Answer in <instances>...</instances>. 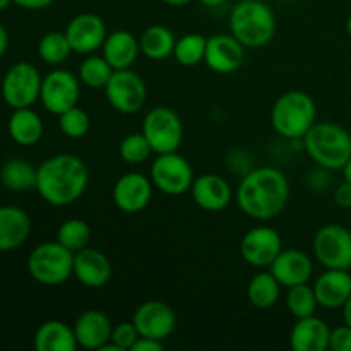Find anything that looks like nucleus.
<instances>
[{
	"instance_id": "f257e3e1",
	"label": "nucleus",
	"mask_w": 351,
	"mask_h": 351,
	"mask_svg": "<svg viewBox=\"0 0 351 351\" xmlns=\"http://www.w3.org/2000/svg\"><path fill=\"white\" fill-rule=\"evenodd\" d=\"M290 199L287 175L273 167L247 171L237 189L235 201L240 211L257 221H269L285 211Z\"/></svg>"
},
{
	"instance_id": "f03ea898",
	"label": "nucleus",
	"mask_w": 351,
	"mask_h": 351,
	"mask_svg": "<svg viewBox=\"0 0 351 351\" xmlns=\"http://www.w3.org/2000/svg\"><path fill=\"white\" fill-rule=\"evenodd\" d=\"M88 184V167L75 154H55L38 167L36 192L53 208H65L77 202L84 195Z\"/></svg>"
},
{
	"instance_id": "7ed1b4c3",
	"label": "nucleus",
	"mask_w": 351,
	"mask_h": 351,
	"mask_svg": "<svg viewBox=\"0 0 351 351\" xmlns=\"http://www.w3.org/2000/svg\"><path fill=\"white\" fill-rule=\"evenodd\" d=\"M302 141L308 158L328 171L343 170L351 158V134L338 123L315 122Z\"/></svg>"
},
{
	"instance_id": "20e7f679",
	"label": "nucleus",
	"mask_w": 351,
	"mask_h": 351,
	"mask_svg": "<svg viewBox=\"0 0 351 351\" xmlns=\"http://www.w3.org/2000/svg\"><path fill=\"white\" fill-rule=\"evenodd\" d=\"M230 31L245 48H261L276 34V16L263 0H240L230 14Z\"/></svg>"
},
{
	"instance_id": "39448f33",
	"label": "nucleus",
	"mask_w": 351,
	"mask_h": 351,
	"mask_svg": "<svg viewBox=\"0 0 351 351\" xmlns=\"http://www.w3.org/2000/svg\"><path fill=\"white\" fill-rule=\"evenodd\" d=\"M317 106L305 91H287L276 99L271 110V125L285 139H304L311 127L317 122Z\"/></svg>"
},
{
	"instance_id": "423d86ee",
	"label": "nucleus",
	"mask_w": 351,
	"mask_h": 351,
	"mask_svg": "<svg viewBox=\"0 0 351 351\" xmlns=\"http://www.w3.org/2000/svg\"><path fill=\"white\" fill-rule=\"evenodd\" d=\"M27 273L43 287H60L74 276V252L60 242H43L31 250Z\"/></svg>"
},
{
	"instance_id": "0eeeda50",
	"label": "nucleus",
	"mask_w": 351,
	"mask_h": 351,
	"mask_svg": "<svg viewBox=\"0 0 351 351\" xmlns=\"http://www.w3.org/2000/svg\"><path fill=\"white\" fill-rule=\"evenodd\" d=\"M154 154L178 151L184 141V123L178 113L168 106H154L143 120V130Z\"/></svg>"
},
{
	"instance_id": "6e6552de",
	"label": "nucleus",
	"mask_w": 351,
	"mask_h": 351,
	"mask_svg": "<svg viewBox=\"0 0 351 351\" xmlns=\"http://www.w3.org/2000/svg\"><path fill=\"white\" fill-rule=\"evenodd\" d=\"M149 178L154 189L165 195H184L191 192L194 184V168L178 151L156 154L151 163Z\"/></svg>"
},
{
	"instance_id": "1a4fd4ad",
	"label": "nucleus",
	"mask_w": 351,
	"mask_h": 351,
	"mask_svg": "<svg viewBox=\"0 0 351 351\" xmlns=\"http://www.w3.org/2000/svg\"><path fill=\"white\" fill-rule=\"evenodd\" d=\"M312 252L326 269H350L351 232L338 223H329L315 232Z\"/></svg>"
},
{
	"instance_id": "9d476101",
	"label": "nucleus",
	"mask_w": 351,
	"mask_h": 351,
	"mask_svg": "<svg viewBox=\"0 0 351 351\" xmlns=\"http://www.w3.org/2000/svg\"><path fill=\"white\" fill-rule=\"evenodd\" d=\"M40 71L29 62H17L9 71L2 81L3 101L12 110L31 108L40 99L41 93Z\"/></svg>"
},
{
	"instance_id": "9b49d317",
	"label": "nucleus",
	"mask_w": 351,
	"mask_h": 351,
	"mask_svg": "<svg viewBox=\"0 0 351 351\" xmlns=\"http://www.w3.org/2000/svg\"><path fill=\"white\" fill-rule=\"evenodd\" d=\"M105 96L113 110L123 115H132L146 105V82L132 69L113 71L105 86Z\"/></svg>"
},
{
	"instance_id": "f8f14e48",
	"label": "nucleus",
	"mask_w": 351,
	"mask_h": 351,
	"mask_svg": "<svg viewBox=\"0 0 351 351\" xmlns=\"http://www.w3.org/2000/svg\"><path fill=\"white\" fill-rule=\"evenodd\" d=\"M81 98V81L65 69H53L41 82L40 101L45 110L53 115H62L75 106Z\"/></svg>"
},
{
	"instance_id": "ddd939ff",
	"label": "nucleus",
	"mask_w": 351,
	"mask_h": 351,
	"mask_svg": "<svg viewBox=\"0 0 351 351\" xmlns=\"http://www.w3.org/2000/svg\"><path fill=\"white\" fill-rule=\"evenodd\" d=\"M283 250V240L274 228L266 225L256 226L243 235L240 242V256L252 267H269Z\"/></svg>"
},
{
	"instance_id": "4468645a",
	"label": "nucleus",
	"mask_w": 351,
	"mask_h": 351,
	"mask_svg": "<svg viewBox=\"0 0 351 351\" xmlns=\"http://www.w3.org/2000/svg\"><path fill=\"white\" fill-rule=\"evenodd\" d=\"M64 33L71 43L72 51L79 55L95 53L103 47L108 36L105 21L91 12H82L72 17Z\"/></svg>"
},
{
	"instance_id": "2eb2a0df",
	"label": "nucleus",
	"mask_w": 351,
	"mask_h": 351,
	"mask_svg": "<svg viewBox=\"0 0 351 351\" xmlns=\"http://www.w3.org/2000/svg\"><path fill=\"white\" fill-rule=\"evenodd\" d=\"M132 322L139 331V336L165 341L177 328V315L170 305L160 300H149L136 308Z\"/></svg>"
},
{
	"instance_id": "dca6fc26",
	"label": "nucleus",
	"mask_w": 351,
	"mask_h": 351,
	"mask_svg": "<svg viewBox=\"0 0 351 351\" xmlns=\"http://www.w3.org/2000/svg\"><path fill=\"white\" fill-rule=\"evenodd\" d=\"M154 185L149 177L143 173H130L122 175L113 185L112 197L117 208L127 215H136V213L144 211L149 206L153 199Z\"/></svg>"
},
{
	"instance_id": "f3484780",
	"label": "nucleus",
	"mask_w": 351,
	"mask_h": 351,
	"mask_svg": "<svg viewBox=\"0 0 351 351\" xmlns=\"http://www.w3.org/2000/svg\"><path fill=\"white\" fill-rule=\"evenodd\" d=\"M245 47L233 34H213L208 38L204 64L216 74H232L242 67Z\"/></svg>"
},
{
	"instance_id": "a211bd4d",
	"label": "nucleus",
	"mask_w": 351,
	"mask_h": 351,
	"mask_svg": "<svg viewBox=\"0 0 351 351\" xmlns=\"http://www.w3.org/2000/svg\"><path fill=\"white\" fill-rule=\"evenodd\" d=\"M112 263L101 250L86 247L74 254V278L82 287L91 290L106 287L112 280Z\"/></svg>"
},
{
	"instance_id": "6ab92c4d",
	"label": "nucleus",
	"mask_w": 351,
	"mask_h": 351,
	"mask_svg": "<svg viewBox=\"0 0 351 351\" xmlns=\"http://www.w3.org/2000/svg\"><path fill=\"white\" fill-rule=\"evenodd\" d=\"M269 271L280 281L281 287L291 288L311 281L312 274H314V263H312L311 256L302 250L283 249L280 256L273 261Z\"/></svg>"
},
{
	"instance_id": "aec40b11",
	"label": "nucleus",
	"mask_w": 351,
	"mask_h": 351,
	"mask_svg": "<svg viewBox=\"0 0 351 351\" xmlns=\"http://www.w3.org/2000/svg\"><path fill=\"white\" fill-rule=\"evenodd\" d=\"M113 324L108 315L96 308L84 311L74 322V335L77 345L84 350L101 351L112 341Z\"/></svg>"
},
{
	"instance_id": "412c9836",
	"label": "nucleus",
	"mask_w": 351,
	"mask_h": 351,
	"mask_svg": "<svg viewBox=\"0 0 351 351\" xmlns=\"http://www.w3.org/2000/svg\"><path fill=\"white\" fill-rule=\"evenodd\" d=\"M191 194L195 204L209 213L223 211L233 199V191L228 182L216 173H204L195 178Z\"/></svg>"
},
{
	"instance_id": "4be33fe9",
	"label": "nucleus",
	"mask_w": 351,
	"mask_h": 351,
	"mask_svg": "<svg viewBox=\"0 0 351 351\" xmlns=\"http://www.w3.org/2000/svg\"><path fill=\"white\" fill-rule=\"evenodd\" d=\"M312 288L321 307L341 308L351 295V273L348 269H326Z\"/></svg>"
},
{
	"instance_id": "5701e85b",
	"label": "nucleus",
	"mask_w": 351,
	"mask_h": 351,
	"mask_svg": "<svg viewBox=\"0 0 351 351\" xmlns=\"http://www.w3.org/2000/svg\"><path fill=\"white\" fill-rule=\"evenodd\" d=\"M331 328L317 315L297 319L290 332V346L293 351H326L329 348Z\"/></svg>"
},
{
	"instance_id": "b1692460",
	"label": "nucleus",
	"mask_w": 351,
	"mask_h": 351,
	"mask_svg": "<svg viewBox=\"0 0 351 351\" xmlns=\"http://www.w3.org/2000/svg\"><path fill=\"white\" fill-rule=\"evenodd\" d=\"M31 233V218L23 208L0 206V252L17 249Z\"/></svg>"
},
{
	"instance_id": "393cba45",
	"label": "nucleus",
	"mask_w": 351,
	"mask_h": 351,
	"mask_svg": "<svg viewBox=\"0 0 351 351\" xmlns=\"http://www.w3.org/2000/svg\"><path fill=\"white\" fill-rule=\"evenodd\" d=\"M139 53V40L130 31L125 29H117L110 33L101 47V55L112 65L113 71L132 69Z\"/></svg>"
},
{
	"instance_id": "a878e982",
	"label": "nucleus",
	"mask_w": 351,
	"mask_h": 351,
	"mask_svg": "<svg viewBox=\"0 0 351 351\" xmlns=\"http://www.w3.org/2000/svg\"><path fill=\"white\" fill-rule=\"evenodd\" d=\"M36 351H75L79 348L74 328L62 321H47L36 329L33 338Z\"/></svg>"
},
{
	"instance_id": "bb28decb",
	"label": "nucleus",
	"mask_w": 351,
	"mask_h": 351,
	"mask_svg": "<svg viewBox=\"0 0 351 351\" xmlns=\"http://www.w3.org/2000/svg\"><path fill=\"white\" fill-rule=\"evenodd\" d=\"M10 139L19 146H34L43 137V120L34 110L17 108L7 123Z\"/></svg>"
},
{
	"instance_id": "cd10ccee",
	"label": "nucleus",
	"mask_w": 351,
	"mask_h": 351,
	"mask_svg": "<svg viewBox=\"0 0 351 351\" xmlns=\"http://www.w3.org/2000/svg\"><path fill=\"white\" fill-rule=\"evenodd\" d=\"M175 43H177V38H175L173 31L161 24H153V26L146 27L139 38L141 53L151 60H165L173 55Z\"/></svg>"
},
{
	"instance_id": "c85d7f7f",
	"label": "nucleus",
	"mask_w": 351,
	"mask_h": 351,
	"mask_svg": "<svg viewBox=\"0 0 351 351\" xmlns=\"http://www.w3.org/2000/svg\"><path fill=\"white\" fill-rule=\"evenodd\" d=\"M281 285L271 271H261L254 274L247 285V298L259 311H267L274 307L280 300Z\"/></svg>"
},
{
	"instance_id": "c756f323",
	"label": "nucleus",
	"mask_w": 351,
	"mask_h": 351,
	"mask_svg": "<svg viewBox=\"0 0 351 351\" xmlns=\"http://www.w3.org/2000/svg\"><path fill=\"white\" fill-rule=\"evenodd\" d=\"M38 168L27 161L14 158L0 168V184L12 192H26L36 189Z\"/></svg>"
},
{
	"instance_id": "7c9ffc66",
	"label": "nucleus",
	"mask_w": 351,
	"mask_h": 351,
	"mask_svg": "<svg viewBox=\"0 0 351 351\" xmlns=\"http://www.w3.org/2000/svg\"><path fill=\"white\" fill-rule=\"evenodd\" d=\"M113 74V67L106 62L103 55L89 53L79 65L77 77L84 86L93 89H105L106 82Z\"/></svg>"
},
{
	"instance_id": "2f4dec72",
	"label": "nucleus",
	"mask_w": 351,
	"mask_h": 351,
	"mask_svg": "<svg viewBox=\"0 0 351 351\" xmlns=\"http://www.w3.org/2000/svg\"><path fill=\"white\" fill-rule=\"evenodd\" d=\"M71 53H74L71 43L65 33H60V31H50L38 43V55L47 65L58 67L71 57Z\"/></svg>"
},
{
	"instance_id": "473e14b6",
	"label": "nucleus",
	"mask_w": 351,
	"mask_h": 351,
	"mask_svg": "<svg viewBox=\"0 0 351 351\" xmlns=\"http://www.w3.org/2000/svg\"><path fill=\"white\" fill-rule=\"evenodd\" d=\"M206 47H208V38H204L202 34H184L175 43L173 57L184 67H195L204 62Z\"/></svg>"
},
{
	"instance_id": "72a5a7b5",
	"label": "nucleus",
	"mask_w": 351,
	"mask_h": 351,
	"mask_svg": "<svg viewBox=\"0 0 351 351\" xmlns=\"http://www.w3.org/2000/svg\"><path fill=\"white\" fill-rule=\"evenodd\" d=\"M91 240V228L81 218H71L58 226L57 242H60L71 252H79L86 249Z\"/></svg>"
},
{
	"instance_id": "f704fd0d",
	"label": "nucleus",
	"mask_w": 351,
	"mask_h": 351,
	"mask_svg": "<svg viewBox=\"0 0 351 351\" xmlns=\"http://www.w3.org/2000/svg\"><path fill=\"white\" fill-rule=\"evenodd\" d=\"M287 307L295 319H304L314 315L315 308L319 307L314 288L308 283L288 288Z\"/></svg>"
},
{
	"instance_id": "c9c22d12",
	"label": "nucleus",
	"mask_w": 351,
	"mask_h": 351,
	"mask_svg": "<svg viewBox=\"0 0 351 351\" xmlns=\"http://www.w3.org/2000/svg\"><path fill=\"white\" fill-rule=\"evenodd\" d=\"M58 127H60V132L69 139H82L91 129V119L84 110L75 105L58 115Z\"/></svg>"
},
{
	"instance_id": "e433bc0d",
	"label": "nucleus",
	"mask_w": 351,
	"mask_h": 351,
	"mask_svg": "<svg viewBox=\"0 0 351 351\" xmlns=\"http://www.w3.org/2000/svg\"><path fill=\"white\" fill-rule=\"evenodd\" d=\"M120 158L129 165H143L149 160L153 154L149 143H147L146 136L143 132L139 134H129L122 139L119 146Z\"/></svg>"
},
{
	"instance_id": "4c0bfd02",
	"label": "nucleus",
	"mask_w": 351,
	"mask_h": 351,
	"mask_svg": "<svg viewBox=\"0 0 351 351\" xmlns=\"http://www.w3.org/2000/svg\"><path fill=\"white\" fill-rule=\"evenodd\" d=\"M139 339V331L136 329L134 322H120V324L113 326L112 331V343L119 346L120 351H130L134 343Z\"/></svg>"
},
{
	"instance_id": "58836bf2",
	"label": "nucleus",
	"mask_w": 351,
	"mask_h": 351,
	"mask_svg": "<svg viewBox=\"0 0 351 351\" xmlns=\"http://www.w3.org/2000/svg\"><path fill=\"white\" fill-rule=\"evenodd\" d=\"M329 350L351 351V328L348 324H343V326H339V328L331 329Z\"/></svg>"
},
{
	"instance_id": "ea45409f",
	"label": "nucleus",
	"mask_w": 351,
	"mask_h": 351,
	"mask_svg": "<svg viewBox=\"0 0 351 351\" xmlns=\"http://www.w3.org/2000/svg\"><path fill=\"white\" fill-rule=\"evenodd\" d=\"M335 204L341 209L351 208V182L345 180L335 189Z\"/></svg>"
},
{
	"instance_id": "a19ab883",
	"label": "nucleus",
	"mask_w": 351,
	"mask_h": 351,
	"mask_svg": "<svg viewBox=\"0 0 351 351\" xmlns=\"http://www.w3.org/2000/svg\"><path fill=\"white\" fill-rule=\"evenodd\" d=\"M160 350H163V341H158V339L139 336V339L134 343L132 350L130 351H160Z\"/></svg>"
},
{
	"instance_id": "79ce46f5",
	"label": "nucleus",
	"mask_w": 351,
	"mask_h": 351,
	"mask_svg": "<svg viewBox=\"0 0 351 351\" xmlns=\"http://www.w3.org/2000/svg\"><path fill=\"white\" fill-rule=\"evenodd\" d=\"M12 2L26 10H43L50 7L55 0H12Z\"/></svg>"
},
{
	"instance_id": "37998d69",
	"label": "nucleus",
	"mask_w": 351,
	"mask_h": 351,
	"mask_svg": "<svg viewBox=\"0 0 351 351\" xmlns=\"http://www.w3.org/2000/svg\"><path fill=\"white\" fill-rule=\"evenodd\" d=\"M7 47H9V34H7V29L3 27V24L0 23V57L5 53Z\"/></svg>"
},
{
	"instance_id": "c03bdc74",
	"label": "nucleus",
	"mask_w": 351,
	"mask_h": 351,
	"mask_svg": "<svg viewBox=\"0 0 351 351\" xmlns=\"http://www.w3.org/2000/svg\"><path fill=\"white\" fill-rule=\"evenodd\" d=\"M341 311H343V321H345V324H348L351 328V295L348 300H346V304L341 307Z\"/></svg>"
},
{
	"instance_id": "a18cd8bd",
	"label": "nucleus",
	"mask_w": 351,
	"mask_h": 351,
	"mask_svg": "<svg viewBox=\"0 0 351 351\" xmlns=\"http://www.w3.org/2000/svg\"><path fill=\"white\" fill-rule=\"evenodd\" d=\"M199 3H202L204 7H219L226 2V0H197Z\"/></svg>"
},
{
	"instance_id": "49530a36",
	"label": "nucleus",
	"mask_w": 351,
	"mask_h": 351,
	"mask_svg": "<svg viewBox=\"0 0 351 351\" xmlns=\"http://www.w3.org/2000/svg\"><path fill=\"white\" fill-rule=\"evenodd\" d=\"M161 2L168 3V5L178 7V5H187V3H191L192 0H161Z\"/></svg>"
},
{
	"instance_id": "de8ad7c7",
	"label": "nucleus",
	"mask_w": 351,
	"mask_h": 351,
	"mask_svg": "<svg viewBox=\"0 0 351 351\" xmlns=\"http://www.w3.org/2000/svg\"><path fill=\"white\" fill-rule=\"evenodd\" d=\"M343 177H345V180L351 182V158L348 163L345 165V168H343Z\"/></svg>"
},
{
	"instance_id": "09e8293b",
	"label": "nucleus",
	"mask_w": 351,
	"mask_h": 351,
	"mask_svg": "<svg viewBox=\"0 0 351 351\" xmlns=\"http://www.w3.org/2000/svg\"><path fill=\"white\" fill-rule=\"evenodd\" d=\"M10 3H12V0H0V12H2V10H5Z\"/></svg>"
},
{
	"instance_id": "8fccbe9b",
	"label": "nucleus",
	"mask_w": 351,
	"mask_h": 351,
	"mask_svg": "<svg viewBox=\"0 0 351 351\" xmlns=\"http://www.w3.org/2000/svg\"><path fill=\"white\" fill-rule=\"evenodd\" d=\"M346 33H348V36L351 38V16L346 19Z\"/></svg>"
},
{
	"instance_id": "3c124183",
	"label": "nucleus",
	"mask_w": 351,
	"mask_h": 351,
	"mask_svg": "<svg viewBox=\"0 0 351 351\" xmlns=\"http://www.w3.org/2000/svg\"><path fill=\"white\" fill-rule=\"evenodd\" d=\"M348 271H350V273H351V264H350V269H348Z\"/></svg>"
},
{
	"instance_id": "603ef678",
	"label": "nucleus",
	"mask_w": 351,
	"mask_h": 351,
	"mask_svg": "<svg viewBox=\"0 0 351 351\" xmlns=\"http://www.w3.org/2000/svg\"><path fill=\"white\" fill-rule=\"evenodd\" d=\"M239 2H240V0H239Z\"/></svg>"
}]
</instances>
